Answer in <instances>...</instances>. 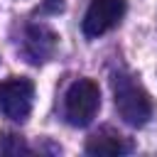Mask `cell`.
<instances>
[{"mask_svg": "<svg viewBox=\"0 0 157 157\" xmlns=\"http://www.w3.org/2000/svg\"><path fill=\"white\" fill-rule=\"evenodd\" d=\"M113 98H115L118 115L128 125L140 128L150 120V115H152L150 93L132 76H128V74H115L113 76Z\"/></svg>", "mask_w": 157, "mask_h": 157, "instance_id": "1", "label": "cell"}, {"mask_svg": "<svg viewBox=\"0 0 157 157\" xmlns=\"http://www.w3.org/2000/svg\"><path fill=\"white\" fill-rule=\"evenodd\" d=\"M101 108V88L91 78H78L64 96V118L74 128H86Z\"/></svg>", "mask_w": 157, "mask_h": 157, "instance_id": "2", "label": "cell"}, {"mask_svg": "<svg viewBox=\"0 0 157 157\" xmlns=\"http://www.w3.org/2000/svg\"><path fill=\"white\" fill-rule=\"evenodd\" d=\"M34 103V83L25 76H10L0 83V113L15 123L27 120Z\"/></svg>", "mask_w": 157, "mask_h": 157, "instance_id": "3", "label": "cell"}, {"mask_svg": "<svg viewBox=\"0 0 157 157\" xmlns=\"http://www.w3.org/2000/svg\"><path fill=\"white\" fill-rule=\"evenodd\" d=\"M128 10V0H91L86 15H83V34L88 39H96L113 29Z\"/></svg>", "mask_w": 157, "mask_h": 157, "instance_id": "4", "label": "cell"}, {"mask_svg": "<svg viewBox=\"0 0 157 157\" xmlns=\"http://www.w3.org/2000/svg\"><path fill=\"white\" fill-rule=\"evenodd\" d=\"M56 47V34L44 27V25H32L27 29V39H25V52L29 56V61L39 64V61H47V56H52Z\"/></svg>", "mask_w": 157, "mask_h": 157, "instance_id": "5", "label": "cell"}, {"mask_svg": "<svg viewBox=\"0 0 157 157\" xmlns=\"http://www.w3.org/2000/svg\"><path fill=\"white\" fill-rule=\"evenodd\" d=\"M86 152L88 155H105V157H115V155H125L130 152V145L125 142V137L110 132V130H103V132H96L88 137L86 142Z\"/></svg>", "mask_w": 157, "mask_h": 157, "instance_id": "6", "label": "cell"}, {"mask_svg": "<svg viewBox=\"0 0 157 157\" xmlns=\"http://www.w3.org/2000/svg\"><path fill=\"white\" fill-rule=\"evenodd\" d=\"M20 152H29V147L25 145L22 137H17V135H0V155H20Z\"/></svg>", "mask_w": 157, "mask_h": 157, "instance_id": "7", "label": "cell"}, {"mask_svg": "<svg viewBox=\"0 0 157 157\" xmlns=\"http://www.w3.org/2000/svg\"><path fill=\"white\" fill-rule=\"evenodd\" d=\"M61 10H64V0H44L42 2V12H47V15H56Z\"/></svg>", "mask_w": 157, "mask_h": 157, "instance_id": "8", "label": "cell"}]
</instances>
